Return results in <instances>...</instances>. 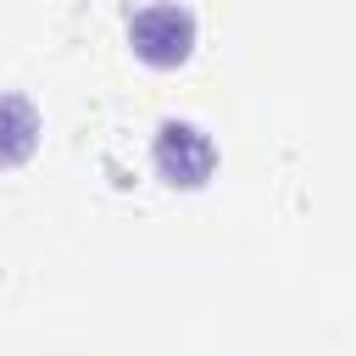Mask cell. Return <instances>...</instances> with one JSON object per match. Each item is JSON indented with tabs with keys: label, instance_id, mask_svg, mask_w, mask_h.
Returning a JSON list of instances; mask_svg holds the SVG:
<instances>
[{
	"label": "cell",
	"instance_id": "1",
	"mask_svg": "<svg viewBox=\"0 0 356 356\" xmlns=\"http://www.w3.org/2000/svg\"><path fill=\"white\" fill-rule=\"evenodd\" d=\"M128 44L139 61L150 67H178L189 50H195V17L172 0H150L128 17Z\"/></svg>",
	"mask_w": 356,
	"mask_h": 356
},
{
	"label": "cell",
	"instance_id": "2",
	"mask_svg": "<svg viewBox=\"0 0 356 356\" xmlns=\"http://www.w3.org/2000/svg\"><path fill=\"white\" fill-rule=\"evenodd\" d=\"M156 172L172 184V189H200L211 172H217V145H211V134L206 128H195V122H161V134H156Z\"/></svg>",
	"mask_w": 356,
	"mask_h": 356
}]
</instances>
